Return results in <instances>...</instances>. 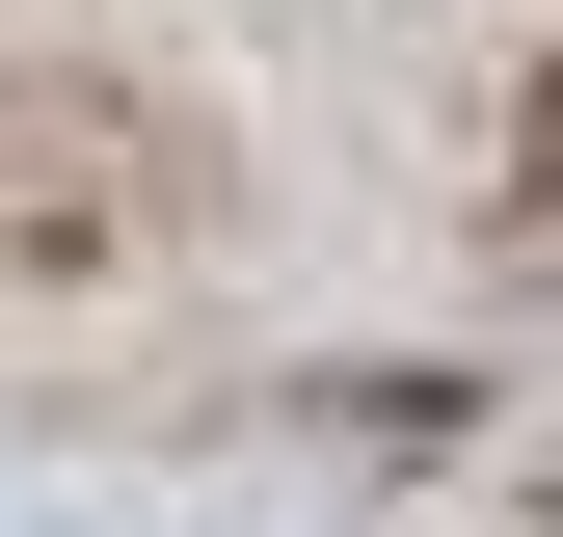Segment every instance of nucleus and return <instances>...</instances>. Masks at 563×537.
<instances>
[{
	"label": "nucleus",
	"instance_id": "1",
	"mask_svg": "<svg viewBox=\"0 0 563 537\" xmlns=\"http://www.w3.org/2000/svg\"><path fill=\"white\" fill-rule=\"evenodd\" d=\"M510 188H537V242H563V81H537V134H510Z\"/></svg>",
	"mask_w": 563,
	"mask_h": 537
}]
</instances>
